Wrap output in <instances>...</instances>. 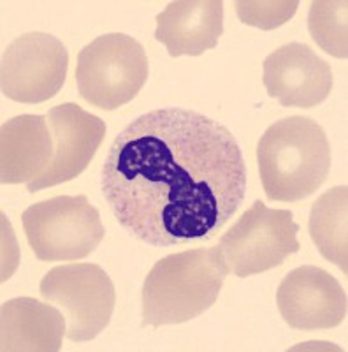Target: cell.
Here are the masks:
<instances>
[{
    "label": "cell",
    "instance_id": "cell-1",
    "mask_svg": "<svg viewBox=\"0 0 348 352\" xmlns=\"http://www.w3.org/2000/svg\"><path fill=\"white\" fill-rule=\"evenodd\" d=\"M100 188L118 224L152 247L197 245L227 224L246 196V164L225 125L162 108L113 140Z\"/></svg>",
    "mask_w": 348,
    "mask_h": 352
},
{
    "label": "cell",
    "instance_id": "cell-2",
    "mask_svg": "<svg viewBox=\"0 0 348 352\" xmlns=\"http://www.w3.org/2000/svg\"><path fill=\"white\" fill-rule=\"evenodd\" d=\"M231 268L220 248H192L164 257L143 284V326L181 324L211 308Z\"/></svg>",
    "mask_w": 348,
    "mask_h": 352
},
{
    "label": "cell",
    "instance_id": "cell-3",
    "mask_svg": "<svg viewBox=\"0 0 348 352\" xmlns=\"http://www.w3.org/2000/svg\"><path fill=\"white\" fill-rule=\"evenodd\" d=\"M257 162L268 199L297 203L325 182L331 169V148L324 129L315 120L288 116L262 134Z\"/></svg>",
    "mask_w": 348,
    "mask_h": 352
},
{
    "label": "cell",
    "instance_id": "cell-4",
    "mask_svg": "<svg viewBox=\"0 0 348 352\" xmlns=\"http://www.w3.org/2000/svg\"><path fill=\"white\" fill-rule=\"evenodd\" d=\"M148 71V56L134 37L104 34L78 55V90L86 102L111 111L141 92Z\"/></svg>",
    "mask_w": 348,
    "mask_h": 352
},
{
    "label": "cell",
    "instance_id": "cell-5",
    "mask_svg": "<svg viewBox=\"0 0 348 352\" xmlns=\"http://www.w3.org/2000/svg\"><path fill=\"white\" fill-rule=\"evenodd\" d=\"M28 245L39 261H80L104 240L100 213L86 196H56L28 206L21 217Z\"/></svg>",
    "mask_w": 348,
    "mask_h": 352
},
{
    "label": "cell",
    "instance_id": "cell-6",
    "mask_svg": "<svg viewBox=\"0 0 348 352\" xmlns=\"http://www.w3.org/2000/svg\"><path fill=\"white\" fill-rule=\"evenodd\" d=\"M299 224L290 210H271L255 201L218 241L231 272L240 278L277 268L299 250Z\"/></svg>",
    "mask_w": 348,
    "mask_h": 352
},
{
    "label": "cell",
    "instance_id": "cell-7",
    "mask_svg": "<svg viewBox=\"0 0 348 352\" xmlns=\"http://www.w3.org/2000/svg\"><path fill=\"white\" fill-rule=\"evenodd\" d=\"M40 296L64 312L71 342L93 340L111 320L116 292L99 264L76 263L49 270L40 280Z\"/></svg>",
    "mask_w": 348,
    "mask_h": 352
},
{
    "label": "cell",
    "instance_id": "cell-8",
    "mask_svg": "<svg viewBox=\"0 0 348 352\" xmlns=\"http://www.w3.org/2000/svg\"><path fill=\"white\" fill-rule=\"evenodd\" d=\"M69 52L51 34L16 37L2 55V94L23 104H39L60 92L67 78Z\"/></svg>",
    "mask_w": 348,
    "mask_h": 352
},
{
    "label": "cell",
    "instance_id": "cell-9",
    "mask_svg": "<svg viewBox=\"0 0 348 352\" xmlns=\"http://www.w3.org/2000/svg\"><path fill=\"white\" fill-rule=\"evenodd\" d=\"M281 317L290 328L316 331L340 326L347 317V292L318 266H301L281 280L277 292Z\"/></svg>",
    "mask_w": 348,
    "mask_h": 352
},
{
    "label": "cell",
    "instance_id": "cell-10",
    "mask_svg": "<svg viewBox=\"0 0 348 352\" xmlns=\"http://www.w3.org/2000/svg\"><path fill=\"white\" fill-rule=\"evenodd\" d=\"M48 124L51 129L55 152L48 169L39 178L27 184L28 192L55 187L80 176L89 168L108 129L102 118L84 111L72 102L49 109Z\"/></svg>",
    "mask_w": 348,
    "mask_h": 352
},
{
    "label": "cell",
    "instance_id": "cell-11",
    "mask_svg": "<svg viewBox=\"0 0 348 352\" xmlns=\"http://www.w3.org/2000/svg\"><path fill=\"white\" fill-rule=\"evenodd\" d=\"M262 67L268 94L287 108L318 106L332 90L331 65L308 44H285L266 58Z\"/></svg>",
    "mask_w": 348,
    "mask_h": 352
},
{
    "label": "cell",
    "instance_id": "cell-12",
    "mask_svg": "<svg viewBox=\"0 0 348 352\" xmlns=\"http://www.w3.org/2000/svg\"><path fill=\"white\" fill-rule=\"evenodd\" d=\"M224 34L220 0H176L156 14L155 39L171 56L202 55L215 48Z\"/></svg>",
    "mask_w": 348,
    "mask_h": 352
},
{
    "label": "cell",
    "instance_id": "cell-13",
    "mask_svg": "<svg viewBox=\"0 0 348 352\" xmlns=\"http://www.w3.org/2000/svg\"><path fill=\"white\" fill-rule=\"evenodd\" d=\"M53 152L55 143L46 116H14L0 132V182L30 184L48 169Z\"/></svg>",
    "mask_w": 348,
    "mask_h": 352
},
{
    "label": "cell",
    "instance_id": "cell-14",
    "mask_svg": "<svg viewBox=\"0 0 348 352\" xmlns=\"http://www.w3.org/2000/svg\"><path fill=\"white\" fill-rule=\"evenodd\" d=\"M65 316L34 298H14L2 305L0 349L2 352H56L62 349Z\"/></svg>",
    "mask_w": 348,
    "mask_h": 352
},
{
    "label": "cell",
    "instance_id": "cell-15",
    "mask_svg": "<svg viewBox=\"0 0 348 352\" xmlns=\"http://www.w3.org/2000/svg\"><path fill=\"white\" fill-rule=\"evenodd\" d=\"M348 187L340 185L322 194L310 212V236L318 252L348 273Z\"/></svg>",
    "mask_w": 348,
    "mask_h": 352
},
{
    "label": "cell",
    "instance_id": "cell-16",
    "mask_svg": "<svg viewBox=\"0 0 348 352\" xmlns=\"http://www.w3.org/2000/svg\"><path fill=\"white\" fill-rule=\"evenodd\" d=\"M347 0H316L308 12V30L315 43L336 58L348 56Z\"/></svg>",
    "mask_w": 348,
    "mask_h": 352
},
{
    "label": "cell",
    "instance_id": "cell-17",
    "mask_svg": "<svg viewBox=\"0 0 348 352\" xmlns=\"http://www.w3.org/2000/svg\"><path fill=\"white\" fill-rule=\"evenodd\" d=\"M299 2L297 0H237L236 12L244 25L260 30H272L292 20Z\"/></svg>",
    "mask_w": 348,
    "mask_h": 352
}]
</instances>
